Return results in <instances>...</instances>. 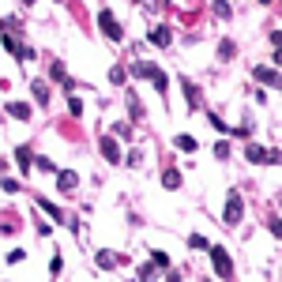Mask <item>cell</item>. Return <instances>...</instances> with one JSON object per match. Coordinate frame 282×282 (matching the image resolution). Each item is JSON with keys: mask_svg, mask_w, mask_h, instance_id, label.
I'll use <instances>...</instances> for the list:
<instances>
[{"mask_svg": "<svg viewBox=\"0 0 282 282\" xmlns=\"http://www.w3.org/2000/svg\"><path fill=\"white\" fill-rule=\"evenodd\" d=\"M215 15L218 19H230V4H226V0H215Z\"/></svg>", "mask_w": 282, "mask_h": 282, "instance_id": "18", "label": "cell"}, {"mask_svg": "<svg viewBox=\"0 0 282 282\" xmlns=\"http://www.w3.org/2000/svg\"><path fill=\"white\" fill-rule=\"evenodd\" d=\"M151 260H154V267H170V256H166V252H151Z\"/></svg>", "mask_w": 282, "mask_h": 282, "instance_id": "20", "label": "cell"}, {"mask_svg": "<svg viewBox=\"0 0 282 282\" xmlns=\"http://www.w3.org/2000/svg\"><path fill=\"white\" fill-rule=\"evenodd\" d=\"M75 181H79V177H75L72 170H57V188H61V192H75Z\"/></svg>", "mask_w": 282, "mask_h": 282, "instance_id": "5", "label": "cell"}, {"mask_svg": "<svg viewBox=\"0 0 282 282\" xmlns=\"http://www.w3.org/2000/svg\"><path fill=\"white\" fill-rule=\"evenodd\" d=\"M23 4H34V0H23Z\"/></svg>", "mask_w": 282, "mask_h": 282, "instance_id": "27", "label": "cell"}, {"mask_svg": "<svg viewBox=\"0 0 282 282\" xmlns=\"http://www.w3.org/2000/svg\"><path fill=\"white\" fill-rule=\"evenodd\" d=\"M181 87H184V98H188V105H192V109H200V94H196V87H192L188 79H184Z\"/></svg>", "mask_w": 282, "mask_h": 282, "instance_id": "13", "label": "cell"}, {"mask_svg": "<svg viewBox=\"0 0 282 282\" xmlns=\"http://www.w3.org/2000/svg\"><path fill=\"white\" fill-rule=\"evenodd\" d=\"M173 147H177V151H188V154H192V151H200V143L192 139V135H177V139H173Z\"/></svg>", "mask_w": 282, "mask_h": 282, "instance_id": "12", "label": "cell"}, {"mask_svg": "<svg viewBox=\"0 0 282 282\" xmlns=\"http://www.w3.org/2000/svg\"><path fill=\"white\" fill-rule=\"evenodd\" d=\"M34 102H38V105H45V102H49V87H45L42 79L34 83Z\"/></svg>", "mask_w": 282, "mask_h": 282, "instance_id": "14", "label": "cell"}, {"mask_svg": "<svg viewBox=\"0 0 282 282\" xmlns=\"http://www.w3.org/2000/svg\"><path fill=\"white\" fill-rule=\"evenodd\" d=\"M38 203H42V211H49V218H57V222L64 218V211L57 207V203H49V200H38Z\"/></svg>", "mask_w": 282, "mask_h": 282, "instance_id": "16", "label": "cell"}, {"mask_svg": "<svg viewBox=\"0 0 282 282\" xmlns=\"http://www.w3.org/2000/svg\"><path fill=\"white\" fill-rule=\"evenodd\" d=\"M154 72H158V68L151 61H132V75H139V79H154Z\"/></svg>", "mask_w": 282, "mask_h": 282, "instance_id": "8", "label": "cell"}, {"mask_svg": "<svg viewBox=\"0 0 282 282\" xmlns=\"http://www.w3.org/2000/svg\"><path fill=\"white\" fill-rule=\"evenodd\" d=\"M162 181H166V188H177V184H181V173H177V170H166V177H162Z\"/></svg>", "mask_w": 282, "mask_h": 282, "instance_id": "17", "label": "cell"}, {"mask_svg": "<svg viewBox=\"0 0 282 282\" xmlns=\"http://www.w3.org/2000/svg\"><path fill=\"white\" fill-rule=\"evenodd\" d=\"M98 26H102V34L109 38V42H121L124 38V31H121V23L109 15V12H98Z\"/></svg>", "mask_w": 282, "mask_h": 282, "instance_id": "3", "label": "cell"}, {"mask_svg": "<svg viewBox=\"0 0 282 282\" xmlns=\"http://www.w3.org/2000/svg\"><path fill=\"white\" fill-rule=\"evenodd\" d=\"M173 42V34H170V26H154L151 31V45H158V49H166V45Z\"/></svg>", "mask_w": 282, "mask_h": 282, "instance_id": "6", "label": "cell"}, {"mask_svg": "<svg viewBox=\"0 0 282 282\" xmlns=\"http://www.w3.org/2000/svg\"><path fill=\"white\" fill-rule=\"evenodd\" d=\"M117 264H121V260H117L113 252H98V267H105V271H109V267H117Z\"/></svg>", "mask_w": 282, "mask_h": 282, "instance_id": "15", "label": "cell"}, {"mask_svg": "<svg viewBox=\"0 0 282 282\" xmlns=\"http://www.w3.org/2000/svg\"><path fill=\"white\" fill-rule=\"evenodd\" d=\"M68 109H72L75 117H83V102L79 98H68Z\"/></svg>", "mask_w": 282, "mask_h": 282, "instance_id": "23", "label": "cell"}, {"mask_svg": "<svg viewBox=\"0 0 282 282\" xmlns=\"http://www.w3.org/2000/svg\"><path fill=\"white\" fill-rule=\"evenodd\" d=\"M256 79H260V83H267V87H278V68H275V64L256 68Z\"/></svg>", "mask_w": 282, "mask_h": 282, "instance_id": "7", "label": "cell"}, {"mask_svg": "<svg viewBox=\"0 0 282 282\" xmlns=\"http://www.w3.org/2000/svg\"><path fill=\"white\" fill-rule=\"evenodd\" d=\"M245 158H248V162H271V166H275V162H278V151H275V147H260V143H252V147L245 151Z\"/></svg>", "mask_w": 282, "mask_h": 282, "instance_id": "4", "label": "cell"}, {"mask_svg": "<svg viewBox=\"0 0 282 282\" xmlns=\"http://www.w3.org/2000/svg\"><path fill=\"white\" fill-rule=\"evenodd\" d=\"M211 264H215V275H218V278H230V275H233V260H230V252L222 248V245L211 248Z\"/></svg>", "mask_w": 282, "mask_h": 282, "instance_id": "1", "label": "cell"}, {"mask_svg": "<svg viewBox=\"0 0 282 282\" xmlns=\"http://www.w3.org/2000/svg\"><path fill=\"white\" fill-rule=\"evenodd\" d=\"M15 162H19V170H31V166H34V154H31V147H19V151H15Z\"/></svg>", "mask_w": 282, "mask_h": 282, "instance_id": "11", "label": "cell"}, {"mask_svg": "<svg viewBox=\"0 0 282 282\" xmlns=\"http://www.w3.org/2000/svg\"><path fill=\"white\" fill-rule=\"evenodd\" d=\"M102 154H105V158H109V162H121V147H117V143L109 139V135H105V139H102Z\"/></svg>", "mask_w": 282, "mask_h": 282, "instance_id": "10", "label": "cell"}, {"mask_svg": "<svg viewBox=\"0 0 282 282\" xmlns=\"http://www.w3.org/2000/svg\"><path fill=\"white\" fill-rule=\"evenodd\" d=\"M241 215H245V211H241V192H230L226 196V211H222V222H226V226H237Z\"/></svg>", "mask_w": 282, "mask_h": 282, "instance_id": "2", "label": "cell"}, {"mask_svg": "<svg viewBox=\"0 0 282 282\" xmlns=\"http://www.w3.org/2000/svg\"><path fill=\"white\" fill-rule=\"evenodd\" d=\"M233 53H237V49H233V42H222V45H218V57H222V61H230Z\"/></svg>", "mask_w": 282, "mask_h": 282, "instance_id": "19", "label": "cell"}, {"mask_svg": "<svg viewBox=\"0 0 282 282\" xmlns=\"http://www.w3.org/2000/svg\"><path fill=\"white\" fill-rule=\"evenodd\" d=\"M260 4H275V0H260Z\"/></svg>", "mask_w": 282, "mask_h": 282, "instance_id": "26", "label": "cell"}, {"mask_svg": "<svg viewBox=\"0 0 282 282\" xmlns=\"http://www.w3.org/2000/svg\"><path fill=\"white\" fill-rule=\"evenodd\" d=\"M8 264H23V248H12V252H8Z\"/></svg>", "mask_w": 282, "mask_h": 282, "instance_id": "24", "label": "cell"}, {"mask_svg": "<svg viewBox=\"0 0 282 282\" xmlns=\"http://www.w3.org/2000/svg\"><path fill=\"white\" fill-rule=\"evenodd\" d=\"M8 117H15V121H31V105H26V102H8Z\"/></svg>", "mask_w": 282, "mask_h": 282, "instance_id": "9", "label": "cell"}, {"mask_svg": "<svg viewBox=\"0 0 282 282\" xmlns=\"http://www.w3.org/2000/svg\"><path fill=\"white\" fill-rule=\"evenodd\" d=\"M124 75H128V72H124L121 64H117V68H109V79H113V83H124Z\"/></svg>", "mask_w": 282, "mask_h": 282, "instance_id": "22", "label": "cell"}, {"mask_svg": "<svg viewBox=\"0 0 282 282\" xmlns=\"http://www.w3.org/2000/svg\"><path fill=\"white\" fill-rule=\"evenodd\" d=\"M143 8H147V12H158V0H143Z\"/></svg>", "mask_w": 282, "mask_h": 282, "instance_id": "25", "label": "cell"}, {"mask_svg": "<svg viewBox=\"0 0 282 282\" xmlns=\"http://www.w3.org/2000/svg\"><path fill=\"white\" fill-rule=\"evenodd\" d=\"M154 87H158V91H166V87H170V79H166V72H162V68L154 72Z\"/></svg>", "mask_w": 282, "mask_h": 282, "instance_id": "21", "label": "cell"}]
</instances>
